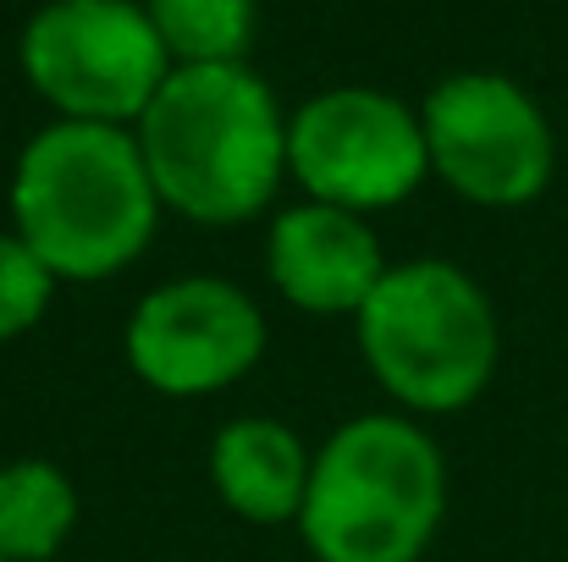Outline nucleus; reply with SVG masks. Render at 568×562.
<instances>
[{"label":"nucleus","mask_w":568,"mask_h":562,"mask_svg":"<svg viewBox=\"0 0 568 562\" xmlns=\"http://www.w3.org/2000/svg\"><path fill=\"white\" fill-rule=\"evenodd\" d=\"M133 133L161 204L193 226L265 215L287 177V116L271 83L243 61L172 67Z\"/></svg>","instance_id":"nucleus-1"},{"label":"nucleus","mask_w":568,"mask_h":562,"mask_svg":"<svg viewBox=\"0 0 568 562\" xmlns=\"http://www.w3.org/2000/svg\"><path fill=\"white\" fill-rule=\"evenodd\" d=\"M11 232L50 265L55 282L122 276L161 226V193L150 183L133 127L50 122L11 166Z\"/></svg>","instance_id":"nucleus-2"},{"label":"nucleus","mask_w":568,"mask_h":562,"mask_svg":"<svg viewBox=\"0 0 568 562\" xmlns=\"http://www.w3.org/2000/svg\"><path fill=\"white\" fill-rule=\"evenodd\" d=\"M447 519V458L408 413L343 419L321 447L298 513L315 562H419Z\"/></svg>","instance_id":"nucleus-3"},{"label":"nucleus","mask_w":568,"mask_h":562,"mask_svg":"<svg viewBox=\"0 0 568 562\" xmlns=\"http://www.w3.org/2000/svg\"><path fill=\"white\" fill-rule=\"evenodd\" d=\"M354 331L365 370L408 419L464 413L486 397L503 359V326L486 287L436 254L386 265Z\"/></svg>","instance_id":"nucleus-4"},{"label":"nucleus","mask_w":568,"mask_h":562,"mask_svg":"<svg viewBox=\"0 0 568 562\" xmlns=\"http://www.w3.org/2000/svg\"><path fill=\"white\" fill-rule=\"evenodd\" d=\"M22 72L55 122L139 127L172 55L139 0H50L22 28Z\"/></svg>","instance_id":"nucleus-5"},{"label":"nucleus","mask_w":568,"mask_h":562,"mask_svg":"<svg viewBox=\"0 0 568 562\" xmlns=\"http://www.w3.org/2000/svg\"><path fill=\"white\" fill-rule=\"evenodd\" d=\"M425 150L430 177L480 210L536 204L558 172V139L530 89L503 72H453L425 105Z\"/></svg>","instance_id":"nucleus-6"},{"label":"nucleus","mask_w":568,"mask_h":562,"mask_svg":"<svg viewBox=\"0 0 568 562\" xmlns=\"http://www.w3.org/2000/svg\"><path fill=\"white\" fill-rule=\"evenodd\" d=\"M287 177L315 204L354 215L392 210L430 177L425 122L386 89H326L287 116Z\"/></svg>","instance_id":"nucleus-7"},{"label":"nucleus","mask_w":568,"mask_h":562,"mask_svg":"<svg viewBox=\"0 0 568 562\" xmlns=\"http://www.w3.org/2000/svg\"><path fill=\"white\" fill-rule=\"evenodd\" d=\"M265 309L237 282L178 276L139 298L122 354L161 397H215L265 359Z\"/></svg>","instance_id":"nucleus-8"},{"label":"nucleus","mask_w":568,"mask_h":562,"mask_svg":"<svg viewBox=\"0 0 568 562\" xmlns=\"http://www.w3.org/2000/svg\"><path fill=\"white\" fill-rule=\"evenodd\" d=\"M265 276L282 293V304H293L298 315H321V320L348 315L354 320L386 276V254H381L376 226L365 215L304 198L271 221Z\"/></svg>","instance_id":"nucleus-9"},{"label":"nucleus","mask_w":568,"mask_h":562,"mask_svg":"<svg viewBox=\"0 0 568 562\" xmlns=\"http://www.w3.org/2000/svg\"><path fill=\"white\" fill-rule=\"evenodd\" d=\"M315 452L271 413L226 419L210 441V486L248 524H298Z\"/></svg>","instance_id":"nucleus-10"},{"label":"nucleus","mask_w":568,"mask_h":562,"mask_svg":"<svg viewBox=\"0 0 568 562\" xmlns=\"http://www.w3.org/2000/svg\"><path fill=\"white\" fill-rule=\"evenodd\" d=\"M78 486L50 458L0 463V562H50L78 530Z\"/></svg>","instance_id":"nucleus-11"},{"label":"nucleus","mask_w":568,"mask_h":562,"mask_svg":"<svg viewBox=\"0 0 568 562\" xmlns=\"http://www.w3.org/2000/svg\"><path fill=\"white\" fill-rule=\"evenodd\" d=\"M172 67H226L254 44V0H144Z\"/></svg>","instance_id":"nucleus-12"},{"label":"nucleus","mask_w":568,"mask_h":562,"mask_svg":"<svg viewBox=\"0 0 568 562\" xmlns=\"http://www.w3.org/2000/svg\"><path fill=\"white\" fill-rule=\"evenodd\" d=\"M55 276L50 265L17 237V232H0V343L11 337H28L50 304H55Z\"/></svg>","instance_id":"nucleus-13"}]
</instances>
